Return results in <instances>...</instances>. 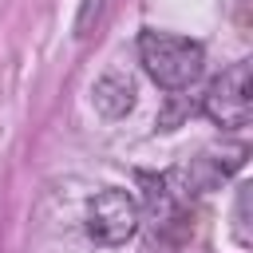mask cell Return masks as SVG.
Returning <instances> with one entry per match:
<instances>
[{"instance_id": "obj_1", "label": "cell", "mask_w": 253, "mask_h": 253, "mask_svg": "<svg viewBox=\"0 0 253 253\" xmlns=\"http://www.w3.org/2000/svg\"><path fill=\"white\" fill-rule=\"evenodd\" d=\"M138 59L162 91H186L206 71V47L198 40H186L174 32H142Z\"/></svg>"}, {"instance_id": "obj_2", "label": "cell", "mask_w": 253, "mask_h": 253, "mask_svg": "<svg viewBox=\"0 0 253 253\" xmlns=\"http://www.w3.org/2000/svg\"><path fill=\"white\" fill-rule=\"evenodd\" d=\"M202 111L217 126H225V130L249 126V119H253V63L249 59H237L233 67H225L210 83V91L202 99Z\"/></svg>"}, {"instance_id": "obj_3", "label": "cell", "mask_w": 253, "mask_h": 253, "mask_svg": "<svg viewBox=\"0 0 253 253\" xmlns=\"http://www.w3.org/2000/svg\"><path fill=\"white\" fill-rule=\"evenodd\" d=\"M138 202L126 194V190H99L91 202H87V213H83V225H87V237L95 245H107V249H119L126 245L134 233H138Z\"/></svg>"}, {"instance_id": "obj_4", "label": "cell", "mask_w": 253, "mask_h": 253, "mask_svg": "<svg viewBox=\"0 0 253 253\" xmlns=\"http://www.w3.org/2000/svg\"><path fill=\"white\" fill-rule=\"evenodd\" d=\"M245 158H249V146H245V142H225V146L202 150V154L190 162V170L182 174V190H178V194H202V190L221 186L229 174H237V170L245 166Z\"/></svg>"}, {"instance_id": "obj_5", "label": "cell", "mask_w": 253, "mask_h": 253, "mask_svg": "<svg viewBox=\"0 0 253 253\" xmlns=\"http://www.w3.org/2000/svg\"><path fill=\"white\" fill-rule=\"evenodd\" d=\"M91 99H95V107H99L107 119H123V115L134 107V83H130L126 75H119V71H107V75L91 87Z\"/></svg>"}, {"instance_id": "obj_6", "label": "cell", "mask_w": 253, "mask_h": 253, "mask_svg": "<svg viewBox=\"0 0 253 253\" xmlns=\"http://www.w3.org/2000/svg\"><path fill=\"white\" fill-rule=\"evenodd\" d=\"M249 182L237 186V202H233V237L237 245H253V229H249Z\"/></svg>"}, {"instance_id": "obj_7", "label": "cell", "mask_w": 253, "mask_h": 253, "mask_svg": "<svg viewBox=\"0 0 253 253\" xmlns=\"http://www.w3.org/2000/svg\"><path fill=\"white\" fill-rule=\"evenodd\" d=\"M99 12H103V0H83V8H79V16H75V36H79V40L91 36V24L99 20Z\"/></svg>"}]
</instances>
